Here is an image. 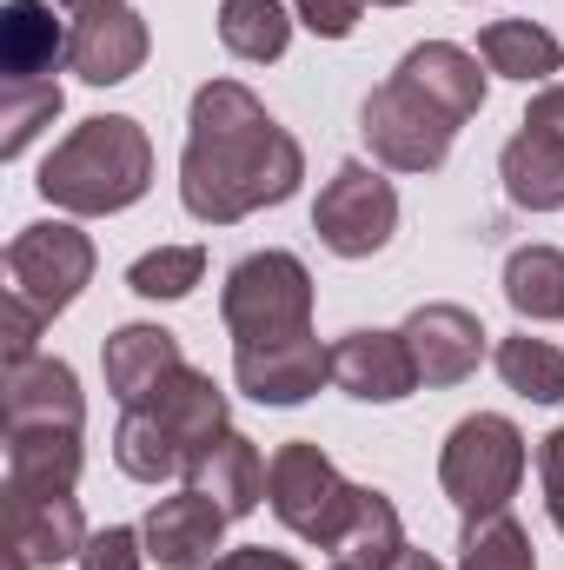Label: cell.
Masks as SVG:
<instances>
[{
    "mask_svg": "<svg viewBox=\"0 0 564 570\" xmlns=\"http://www.w3.org/2000/svg\"><path fill=\"white\" fill-rule=\"evenodd\" d=\"M305 179V153L266 114L246 80H206L186 114L179 206L200 226H240L266 206H285Z\"/></svg>",
    "mask_w": 564,
    "mask_h": 570,
    "instance_id": "1",
    "label": "cell"
},
{
    "mask_svg": "<svg viewBox=\"0 0 564 570\" xmlns=\"http://www.w3.org/2000/svg\"><path fill=\"white\" fill-rule=\"evenodd\" d=\"M40 199L67 219H107L140 206L153 186V140L134 114H94L40 166Z\"/></svg>",
    "mask_w": 564,
    "mask_h": 570,
    "instance_id": "2",
    "label": "cell"
},
{
    "mask_svg": "<svg viewBox=\"0 0 564 570\" xmlns=\"http://www.w3.org/2000/svg\"><path fill=\"white\" fill-rule=\"evenodd\" d=\"M525 464H532V444L525 431L512 425L505 412H471L445 431V451H438V484L445 498L458 504V518H498L512 511L518 484H525Z\"/></svg>",
    "mask_w": 564,
    "mask_h": 570,
    "instance_id": "3",
    "label": "cell"
},
{
    "mask_svg": "<svg viewBox=\"0 0 564 570\" xmlns=\"http://www.w3.org/2000/svg\"><path fill=\"white\" fill-rule=\"evenodd\" d=\"M266 504L292 538H305L319 551H339V538L359 511V484L325 458V444L292 438L266 458Z\"/></svg>",
    "mask_w": 564,
    "mask_h": 570,
    "instance_id": "4",
    "label": "cell"
},
{
    "mask_svg": "<svg viewBox=\"0 0 564 570\" xmlns=\"http://www.w3.org/2000/svg\"><path fill=\"white\" fill-rule=\"evenodd\" d=\"M220 318H226L233 345L312 332V273H305V259L280 253V246L233 259V273L220 285Z\"/></svg>",
    "mask_w": 564,
    "mask_h": 570,
    "instance_id": "5",
    "label": "cell"
},
{
    "mask_svg": "<svg viewBox=\"0 0 564 570\" xmlns=\"http://www.w3.org/2000/svg\"><path fill=\"white\" fill-rule=\"evenodd\" d=\"M7 298L33 305L47 325L94 285V239L74 219H33L7 239Z\"/></svg>",
    "mask_w": 564,
    "mask_h": 570,
    "instance_id": "6",
    "label": "cell"
},
{
    "mask_svg": "<svg viewBox=\"0 0 564 570\" xmlns=\"http://www.w3.org/2000/svg\"><path fill=\"white\" fill-rule=\"evenodd\" d=\"M312 233H319V246L332 259H372V253H386L392 233H399V186L379 166L346 159L319 186V199H312Z\"/></svg>",
    "mask_w": 564,
    "mask_h": 570,
    "instance_id": "7",
    "label": "cell"
},
{
    "mask_svg": "<svg viewBox=\"0 0 564 570\" xmlns=\"http://www.w3.org/2000/svg\"><path fill=\"white\" fill-rule=\"evenodd\" d=\"M359 140L372 146L379 166L392 173H438L451 159V140H458V120H445L431 100H419L406 80H386L366 94L359 107Z\"/></svg>",
    "mask_w": 564,
    "mask_h": 570,
    "instance_id": "8",
    "label": "cell"
},
{
    "mask_svg": "<svg viewBox=\"0 0 564 570\" xmlns=\"http://www.w3.org/2000/svg\"><path fill=\"white\" fill-rule=\"evenodd\" d=\"M325 379H332V345H319V332L233 345V385L253 405H305Z\"/></svg>",
    "mask_w": 564,
    "mask_h": 570,
    "instance_id": "9",
    "label": "cell"
},
{
    "mask_svg": "<svg viewBox=\"0 0 564 570\" xmlns=\"http://www.w3.org/2000/svg\"><path fill=\"white\" fill-rule=\"evenodd\" d=\"M153 53V33H146V13H134L127 0L114 7H94L74 20V40H67V67L87 80V87H120L134 80Z\"/></svg>",
    "mask_w": 564,
    "mask_h": 570,
    "instance_id": "10",
    "label": "cell"
},
{
    "mask_svg": "<svg viewBox=\"0 0 564 570\" xmlns=\"http://www.w3.org/2000/svg\"><path fill=\"white\" fill-rule=\"evenodd\" d=\"M226 511L206 498V491H173V498H159L153 511H146L140 538H146V558L159 570H213L220 558V538H226Z\"/></svg>",
    "mask_w": 564,
    "mask_h": 570,
    "instance_id": "11",
    "label": "cell"
},
{
    "mask_svg": "<svg viewBox=\"0 0 564 570\" xmlns=\"http://www.w3.org/2000/svg\"><path fill=\"white\" fill-rule=\"evenodd\" d=\"M332 385L359 405H399L419 392V365H412V345L406 332H346L332 345Z\"/></svg>",
    "mask_w": 564,
    "mask_h": 570,
    "instance_id": "12",
    "label": "cell"
},
{
    "mask_svg": "<svg viewBox=\"0 0 564 570\" xmlns=\"http://www.w3.org/2000/svg\"><path fill=\"white\" fill-rule=\"evenodd\" d=\"M0 412H7V431H80L87 425V392H80L67 358L40 352L27 365H7Z\"/></svg>",
    "mask_w": 564,
    "mask_h": 570,
    "instance_id": "13",
    "label": "cell"
},
{
    "mask_svg": "<svg viewBox=\"0 0 564 570\" xmlns=\"http://www.w3.org/2000/svg\"><path fill=\"white\" fill-rule=\"evenodd\" d=\"M406 345H412V365H419V385H465L485 358V325L478 312L451 305V298H431L419 305L406 325Z\"/></svg>",
    "mask_w": 564,
    "mask_h": 570,
    "instance_id": "14",
    "label": "cell"
},
{
    "mask_svg": "<svg viewBox=\"0 0 564 570\" xmlns=\"http://www.w3.org/2000/svg\"><path fill=\"white\" fill-rule=\"evenodd\" d=\"M87 538H94V531H87L74 491H60V498H20V491H7V544H13L33 570L80 564Z\"/></svg>",
    "mask_w": 564,
    "mask_h": 570,
    "instance_id": "15",
    "label": "cell"
},
{
    "mask_svg": "<svg viewBox=\"0 0 564 570\" xmlns=\"http://www.w3.org/2000/svg\"><path fill=\"white\" fill-rule=\"evenodd\" d=\"M392 80H406L419 100H431L445 120H478L485 114V73H478V53H465V47H451V40H419L399 67H392Z\"/></svg>",
    "mask_w": 564,
    "mask_h": 570,
    "instance_id": "16",
    "label": "cell"
},
{
    "mask_svg": "<svg viewBox=\"0 0 564 570\" xmlns=\"http://www.w3.org/2000/svg\"><path fill=\"white\" fill-rule=\"evenodd\" d=\"M179 365H186V352H179V338L166 325H120L100 345V372H107V392L120 405H146Z\"/></svg>",
    "mask_w": 564,
    "mask_h": 570,
    "instance_id": "17",
    "label": "cell"
},
{
    "mask_svg": "<svg viewBox=\"0 0 564 570\" xmlns=\"http://www.w3.org/2000/svg\"><path fill=\"white\" fill-rule=\"evenodd\" d=\"M146 412L179 438L186 464H193L206 444H220V438L233 431V419H226V392H220V385H213V372H200V365H179V372L146 399Z\"/></svg>",
    "mask_w": 564,
    "mask_h": 570,
    "instance_id": "18",
    "label": "cell"
},
{
    "mask_svg": "<svg viewBox=\"0 0 564 570\" xmlns=\"http://www.w3.org/2000/svg\"><path fill=\"white\" fill-rule=\"evenodd\" d=\"M67 40L74 27H60L47 0H7L0 7V80H54V67H67Z\"/></svg>",
    "mask_w": 564,
    "mask_h": 570,
    "instance_id": "19",
    "label": "cell"
},
{
    "mask_svg": "<svg viewBox=\"0 0 564 570\" xmlns=\"http://www.w3.org/2000/svg\"><path fill=\"white\" fill-rule=\"evenodd\" d=\"M186 484L206 491L226 518H253L260 498H266V458L246 431H226L220 444H206L193 464H186Z\"/></svg>",
    "mask_w": 564,
    "mask_h": 570,
    "instance_id": "20",
    "label": "cell"
},
{
    "mask_svg": "<svg viewBox=\"0 0 564 570\" xmlns=\"http://www.w3.org/2000/svg\"><path fill=\"white\" fill-rule=\"evenodd\" d=\"M498 179L518 213H564V140L518 120V134L498 153Z\"/></svg>",
    "mask_w": 564,
    "mask_h": 570,
    "instance_id": "21",
    "label": "cell"
},
{
    "mask_svg": "<svg viewBox=\"0 0 564 570\" xmlns=\"http://www.w3.org/2000/svg\"><path fill=\"white\" fill-rule=\"evenodd\" d=\"M478 60H485V73L518 80V87H552L564 73L558 33L538 27V20H485L478 27Z\"/></svg>",
    "mask_w": 564,
    "mask_h": 570,
    "instance_id": "22",
    "label": "cell"
},
{
    "mask_svg": "<svg viewBox=\"0 0 564 570\" xmlns=\"http://www.w3.org/2000/svg\"><path fill=\"white\" fill-rule=\"evenodd\" d=\"M80 431H7V491L20 498H60L80 484Z\"/></svg>",
    "mask_w": 564,
    "mask_h": 570,
    "instance_id": "23",
    "label": "cell"
},
{
    "mask_svg": "<svg viewBox=\"0 0 564 570\" xmlns=\"http://www.w3.org/2000/svg\"><path fill=\"white\" fill-rule=\"evenodd\" d=\"M114 464H120L134 484L186 478V451H179V438L159 425L146 405H120V425H114Z\"/></svg>",
    "mask_w": 564,
    "mask_h": 570,
    "instance_id": "24",
    "label": "cell"
},
{
    "mask_svg": "<svg viewBox=\"0 0 564 570\" xmlns=\"http://www.w3.org/2000/svg\"><path fill=\"white\" fill-rule=\"evenodd\" d=\"M399 551H406V524H399V504L386 498V491H372V484H359V511H352V524H346V538H339V564L352 570H392L399 564Z\"/></svg>",
    "mask_w": 564,
    "mask_h": 570,
    "instance_id": "25",
    "label": "cell"
},
{
    "mask_svg": "<svg viewBox=\"0 0 564 570\" xmlns=\"http://www.w3.org/2000/svg\"><path fill=\"white\" fill-rule=\"evenodd\" d=\"M505 305L525 325L564 318V253L558 246H518L505 259Z\"/></svg>",
    "mask_w": 564,
    "mask_h": 570,
    "instance_id": "26",
    "label": "cell"
},
{
    "mask_svg": "<svg viewBox=\"0 0 564 570\" xmlns=\"http://www.w3.org/2000/svg\"><path fill=\"white\" fill-rule=\"evenodd\" d=\"M220 47L233 60L273 67L292 47V13H285L280 0H220Z\"/></svg>",
    "mask_w": 564,
    "mask_h": 570,
    "instance_id": "27",
    "label": "cell"
},
{
    "mask_svg": "<svg viewBox=\"0 0 564 570\" xmlns=\"http://www.w3.org/2000/svg\"><path fill=\"white\" fill-rule=\"evenodd\" d=\"M498 379L518 392V399H532V405H564V345L552 338H532V332H512V338H498Z\"/></svg>",
    "mask_w": 564,
    "mask_h": 570,
    "instance_id": "28",
    "label": "cell"
},
{
    "mask_svg": "<svg viewBox=\"0 0 564 570\" xmlns=\"http://www.w3.org/2000/svg\"><path fill=\"white\" fill-rule=\"evenodd\" d=\"M60 107H67V94H60V80H0V159H20L40 127H54L60 120Z\"/></svg>",
    "mask_w": 564,
    "mask_h": 570,
    "instance_id": "29",
    "label": "cell"
},
{
    "mask_svg": "<svg viewBox=\"0 0 564 570\" xmlns=\"http://www.w3.org/2000/svg\"><path fill=\"white\" fill-rule=\"evenodd\" d=\"M458 570H538L532 531H525L512 511L471 518V524H465V544H458Z\"/></svg>",
    "mask_w": 564,
    "mask_h": 570,
    "instance_id": "30",
    "label": "cell"
},
{
    "mask_svg": "<svg viewBox=\"0 0 564 570\" xmlns=\"http://www.w3.org/2000/svg\"><path fill=\"white\" fill-rule=\"evenodd\" d=\"M200 279H206V246H153L127 266V285L140 298H186Z\"/></svg>",
    "mask_w": 564,
    "mask_h": 570,
    "instance_id": "31",
    "label": "cell"
},
{
    "mask_svg": "<svg viewBox=\"0 0 564 570\" xmlns=\"http://www.w3.org/2000/svg\"><path fill=\"white\" fill-rule=\"evenodd\" d=\"M140 564H146V538L134 524H107L80 551V570H140Z\"/></svg>",
    "mask_w": 564,
    "mask_h": 570,
    "instance_id": "32",
    "label": "cell"
},
{
    "mask_svg": "<svg viewBox=\"0 0 564 570\" xmlns=\"http://www.w3.org/2000/svg\"><path fill=\"white\" fill-rule=\"evenodd\" d=\"M40 332H47V318L33 312V305H20V298H0V358L7 365H27V358H40Z\"/></svg>",
    "mask_w": 564,
    "mask_h": 570,
    "instance_id": "33",
    "label": "cell"
},
{
    "mask_svg": "<svg viewBox=\"0 0 564 570\" xmlns=\"http://www.w3.org/2000/svg\"><path fill=\"white\" fill-rule=\"evenodd\" d=\"M359 13H366V0H292V20L312 27L319 40H346L359 27Z\"/></svg>",
    "mask_w": 564,
    "mask_h": 570,
    "instance_id": "34",
    "label": "cell"
},
{
    "mask_svg": "<svg viewBox=\"0 0 564 570\" xmlns=\"http://www.w3.org/2000/svg\"><path fill=\"white\" fill-rule=\"evenodd\" d=\"M538 484H545V511L564 538V425L552 438H538Z\"/></svg>",
    "mask_w": 564,
    "mask_h": 570,
    "instance_id": "35",
    "label": "cell"
},
{
    "mask_svg": "<svg viewBox=\"0 0 564 570\" xmlns=\"http://www.w3.org/2000/svg\"><path fill=\"white\" fill-rule=\"evenodd\" d=\"M213 570H305V564L285 558V551H266V544H240V551H220Z\"/></svg>",
    "mask_w": 564,
    "mask_h": 570,
    "instance_id": "36",
    "label": "cell"
},
{
    "mask_svg": "<svg viewBox=\"0 0 564 570\" xmlns=\"http://www.w3.org/2000/svg\"><path fill=\"white\" fill-rule=\"evenodd\" d=\"M392 570H445V564H438L431 551H412V544H406V551H399V564H392Z\"/></svg>",
    "mask_w": 564,
    "mask_h": 570,
    "instance_id": "37",
    "label": "cell"
},
{
    "mask_svg": "<svg viewBox=\"0 0 564 570\" xmlns=\"http://www.w3.org/2000/svg\"><path fill=\"white\" fill-rule=\"evenodd\" d=\"M60 7H74V13H94V7H114V0H60Z\"/></svg>",
    "mask_w": 564,
    "mask_h": 570,
    "instance_id": "38",
    "label": "cell"
},
{
    "mask_svg": "<svg viewBox=\"0 0 564 570\" xmlns=\"http://www.w3.org/2000/svg\"><path fill=\"white\" fill-rule=\"evenodd\" d=\"M7 570H33V564H27V558H20V551H13V544H7Z\"/></svg>",
    "mask_w": 564,
    "mask_h": 570,
    "instance_id": "39",
    "label": "cell"
},
{
    "mask_svg": "<svg viewBox=\"0 0 564 570\" xmlns=\"http://www.w3.org/2000/svg\"><path fill=\"white\" fill-rule=\"evenodd\" d=\"M372 7H412V0H372Z\"/></svg>",
    "mask_w": 564,
    "mask_h": 570,
    "instance_id": "40",
    "label": "cell"
},
{
    "mask_svg": "<svg viewBox=\"0 0 564 570\" xmlns=\"http://www.w3.org/2000/svg\"><path fill=\"white\" fill-rule=\"evenodd\" d=\"M332 570H352V564H332Z\"/></svg>",
    "mask_w": 564,
    "mask_h": 570,
    "instance_id": "41",
    "label": "cell"
}]
</instances>
